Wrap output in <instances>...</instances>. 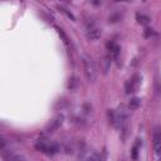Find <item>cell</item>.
I'll return each mask as SVG.
<instances>
[{"instance_id": "obj_16", "label": "cell", "mask_w": 161, "mask_h": 161, "mask_svg": "<svg viewBox=\"0 0 161 161\" xmlns=\"http://www.w3.org/2000/svg\"><path fill=\"white\" fill-rule=\"evenodd\" d=\"M83 161H102V156H101L99 153L94 152V153H92V155L87 156V157H86Z\"/></svg>"}, {"instance_id": "obj_14", "label": "cell", "mask_w": 161, "mask_h": 161, "mask_svg": "<svg viewBox=\"0 0 161 161\" xmlns=\"http://www.w3.org/2000/svg\"><path fill=\"white\" fill-rule=\"evenodd\" d=\"M78 87V78L77 77H70L69 79H68V83H67V88L68 89H70V91H73V89H75Z\"/></svg>"}, {"instance_id": "obj_1", "label": "cell", "mask_w": 161, "mask_h": 161, "mask_svg": "<svg viewBox=\"0 0 161 161\" xmlns=\"http://www.w3.org/2000/svg\"><path fill=\"white\" fill-rule=\"evenodd\" d=\"M35 148L48 156H53L59 151V145L54 141H50L48 138H39L35 142Z\"/></svg>"}, {"instance_id": "obj_4", "label": "cell", "mask_w": 161, "mask_h": 161, "mask_svg": "<svg viewBox=\"0 0 161 161\" xmlns=\"http://www.w3.org/2000/svg\"><path fill=\"white\" fill-rule=\"evenodd\" d=\"M86 35H87V38L89 40H97L102 35V29L98 28L94 21L88 20L86 23Z\"/></svg>"}, {"instance_id": "obj_19", "label": "cell", "mask_w": 161, "mask_h": 161, "mask_svg": "<svg viewBox=\"0 0 161 161\" xmlns=\"http://www.w3.org/2000/svg\"><path fill=\"white\" fill-rule=\"evenodd\" d=\"M60 10H62V11H63V13H64V14H65V15H67V16H68L69 19H72V20H75V18H74V15H73L72 13H69V11H68L67 9H63V8H60Z\"/></svg>"}, {"instance_id": "obj_20", "label": "cell", "mask_w": 161, "mask_h": 161, "mask_svg": "<svg viewBox=\"0 0 161 161\" xmlns=\"http://www.w3.org/2000/svg\"><path fill=\"white\" fill-rule=\"evenodd\" d=\"M21 161H26V160H25V158H23V160H21Z\"/></svg>"}, {"instance_id": "obj_5", "label": "cell", "mask_w": 161, "mask_h": 161, "mask_svg": "<svg viewBox=\"0 0 161 161\" xmlns=\"http://www.w3.org/2000/svg\"><path fill=\"white\" fill-rule=\"evenodd\" d=\"M106 47H107V50L111 53V58H112L113 60H118L119 54H121V48H119V45L116 44L113 40H108L107 44H106Z\"/></svg>"}, {"instance_id": "obj_3", "label": "cell", "mask_w": 161, "mask_h": 161, "mask_svg": "<svg viewBox=\"0 0 161 161\" xmlns=\"http://www.w3.org/2000/svg\"><path fill=\"white\" fill-rule=\"evenodd\" d=\"M141 80H142V78H141V75H140L138 73L133 74L130 79H127V80L125 82V92H126L127 94H131V93L137 92L138 87L141 86Z\"/></svg>"}, {"instance_id": "obj_10", "label": "cell", "mask_w": 161, "mask_h": 161, "mask_svg": "<svg viewBox=\"0 0 161 161\" xmlns=\"http://www.w3.org/2000/svg\"><path fill=\"white\" fill-rule=\"evenodd\" d=\"M111 63H112V58H111L109 55L103 57V59H102V70H103L104 74L108 73V70H109V68H111Z\"/></svg>"}, {"instance_id": "obj_11", "label": "cell", "mask_w": 161, "mask_h": 161, "mask_svg": "<svg viewBox=\"0 0 161 161\" xmlns=\"http://www.w3.org/2000/svg\"><path fill=\"white\" fill-rule=\"evenodd\" d=\"M140 104H141V98L133 97V98H131V101L128 102V109L135 111V109H137V108L140 107Z\"/></svg>"}, {"instance_id": "obj_8", "label": "cell", "mask_w": 161, "mask_h": 161, "mask_svg": "<svg viewBox=\"0 0 161 161\" xmlns=\"http://www.w3.org/2000/svg\"><path fill=\"white\" fill-rule=\"evenodd\" d=\"M63 121H64V116H63V114L57 116V117L50 122V125L48 126L47 132H54V131H57V130L63 125Z\"/></svg>"}, {"instance_id": "obj_21", "label": "cell", "mask_w": 161, "mask_h": 161, "mask_svg": "<svg viewBox=\"0 0 161 161\" xmlns=\"http://www.w3.org/2000/svg\"><path fill=\"white\" fill-rule=\"evenodd\" d=\"M158 161H161V158H160V160H158Z\"/></svg>"}, {"instance_id": "obj_18", "label": "cell", "mask_w": 161, "mask_h": 161, "mask_svg": "<svg viewBox=\"0 0 161 161\" xmlns=\"http://www.w3.org/2000/svg\"><path fill=\"white\" fill-rule=\"evenodd\" d=\"M152 35H155L153 29H151V28H146V29L143 30V36H145V38H150V36H152Z\"/></svg>"}, {"instance_id": "obj_6", "label": "cell", "mask_w": 161, "mask_h": 161, "mask_svg": "<svg viewBox=\"0 0 161 161\" xmlns=\"http://www.w3.org/2000/svg\"><path fill=\"white\" fill-rule=\"evenodd\" d=\"M3 158L4 161H21L24 157L23 155H20L19 152L16 151H13V150H8V151H3Z\"/></svg>"}, {"instance_id": "obj_12", "label": "cell", "mask_w": 161, "mask_h": 161, "mask_svg": "<svg viewBox=\"0 0 161 161\" xmlns=\"http://www.w3.org/2000/svg\"><path fill=\"white\" fill-rule=\"evenodd\" d=\"M136 20H137V23L141 24V25H147V24L150 23L151 19H150L147 15H145V14H140V13H137V14H136Z\"/></svg>"}, {"instance_id": "obj_7", "label": "cell", "mask_w": 161, "mask_h": 161, "mask_svg": "<svg viewBox=\"0 0 161 161\" xmlns=\"http://www.w3.org/2000/svg\"><path fill=\"white\" fill-rule=\"evenodd\" d=\"M153 150L155 153L161 158V130L156 128L153 132Z\"/></svg>"}, {"instance_id": "obj_17", "label": "cell", "mask_w": 161, "mask_h": 161, "mask_svg": "<svg viewBox=\"0 0 161 161\" xmlns=\"http://www.w3.org/2000/svg\"><path fill=\"white\" fill-rule=\"evenodd\" d=\"M57 31H58V34L62 36V39H63V43L67 45V47H69V40H68V36L65 35V33L60 29V28H57Z\"/></svg>"}, {"instance_id": "obj_2", "label": "cell", "mask_w": 161, "mask_h": 161, "mask_svg": "<svg viewBox=\"0 0 161 161\" xmlns=\"http://www.w3.org/2000/svg\"><path fill=\"white\" fill-rule=\"evenodd\" d=\"M82 63H83V67H84V74L87 77V80L94 82L97 79V75H98V72H97V67H96L94 60L88 54L83 53L82 54Z\"/></svg>"}, {"instance_id": "obj_9", "label": "cell", "mask_w": 161, "mask_h": 161, "mask_svg": "<svg viewBox=\"0 0 161 161\" xmlns=\"http://www.w3.org/2000/svg\"><path fill=\"white\" fill-rule=\"evenodd\" d=\"M141 143H142L141 140L136 138V141H135V143H133V146L131 148V157H132V160H137L138 152H140V148H141Z\"/></svg>"}, {"instance_id": "obj_15", "label": "cell", "mask_w": 161, "mask_h": 161, "mask_svg": "<svg viewBox=\"0 0 161 161\" xmlns=\"http://www.w3.org/2000/svg\"><path fill=\"white\" fill-rule=\"evenodd\" d=\"M107 116H108V121H109V123L111 125H116V111H113V109H108L107 111Z\"/></svg>"}, {"instance_id": "obj_13", "label": "cell", "mask_w": 161, "mask_h": 161, "mask_svg": "<svg viewBox=\"0 0 161 161\" xmlns=\"http://www.w3.org/2000/svg\"><path fill=\"white\" fill-rule=\"evenodd\" d=\"M121 19H122V14L118 13V11H116V13H112L108 16V23L109 24H114V23H118Z\"/></svg>"}]
</instances>
